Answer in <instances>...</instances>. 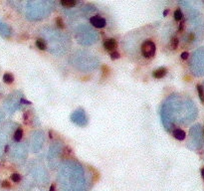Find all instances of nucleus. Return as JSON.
I'll return each mask as SVG.
<instances>
[{
	"label": "nucleus",
	"mask_w": 204,
	"mask_h": 191,
	"mask_svg": "<svg viewBox=\"0 0 204 191\" xmlns=\"http://www.w3.org/2000/svg\"><path fill=\"white\" fill-rule=\"evenodd\" d=\"M155 52H156V46L153 41L152 40H145L142 44V53L144 58L152 59L154 57Z\"/></svg>",
	"instance_id": "1"
},
{
	"label": "nucleus",
	"mask_w": 204,
	"mask_h": 191,
	"mask_svg": "<svg viewBox=\"0 0 204 191\" xmlns=\"http://www.w3.org/2000/svg\"><path fill=\"white\" fill-rule=\"evenodd\" d=\"M90 23H91L94 27L99 28V29L104 28V27L107 25L106 19L103 18V17H101V16H99V15H96V16L91 17V18H90Z\"/></svg>",
	"instance_id": "2"
},
{
	"label": "nucleus",
	"mask_w": 204,
	"mask_h": 191,
	"mask_svg": "<svg viewBox=\"0 0 204 191\" xmlns=\"http://www.w3.org/2000/svg\"><path fill=\"white\" fill-rule=\"evenodd\" d=\"M104 47L107 51L113 52L114 50H116V48L118 47V42H116V40L114 38H110V39H108V40L105 41Z\"/></svg>",
	"instance_id": "3"
},
{
	"label": "nucleus",
	"mask_w": 204,
	"mask_h": 191,
	"mask_svg": "<svg viewBox=\"0 0 204 191\" xmlns=\"http://www.w3.org/2000/svg\"><path fill=\"white\" fill-rule=\"evenodd\" d=\"M166 74H167V69L162 67V68H159V69H157V70H155L153 72L152 76H153L154 79H161V78H163Z\"/></svg>",
	"instance_id": "4"
},
{
	"label": "nucleus",
	"mask_w": 204,
	"mask_h": 191,
	"mask_svg": "<svg viewBox=\"0 0 204 191\" xmlns=\"http://www.w3.org/2000/svg\"><path fill=\"white\" fill-rule=\"evenodd\" d=\"M173 136L178 140H183L184 139H185L186 134H185V131L184 130H182L180 129H176V130H174V131H173Z\"/></svg>",
	"instance_id": "5"
},
{
	"label": "nucleus",
	"mask_w": 204,
	"mask_h": 191,
	"mask_svg": "<svg viewBox=\"0 0 204 191\" xmlns=\"http://www.w3.org/2000/svg\"><path fill=\"white\" fill-rule=\"evenodd\" d=\"M35 45H36V47L39 49V50H46V48H47L46 42L43 40V39H41V38L37 39L36 42H35Z\"/></svg>",
	"instance_id": "6"
},
{
	"label": "nucleus",
	"mask_w": 204,
	"mask_h": 191,
	"mask_svg": "<svg viewBox=\"0 0 204 191\" xmlns=\"http://www.w3.org/2000/svg\"><path fill=\"white\" fill-rule=\"evenodd\" d=\"M60 4L62 6H65V7H74L77 2L75 0H61Z\"/></svg>",
	"instance_id": "7"
},
{
	"label": "nucleus",
	"mask_w": 204,
	"mask_h": 191,
	"mask_svg": "<svg viewBox=\"0 0 204 191\" xmlns=\"http://www.w3.org/2000/svg\"><path fill=\"white\" fill-rule=\"evenodd\" d=\"M13 81H14V77L10 73H6V74L3 75V82L5 84H11V83H13Z\"/></svg>",
	"instance_id": "8"
},
{
	"label": "nucleus",
	"mask_w": 204,
	"mask_h": 191,
	"mask_svg": "<svg viewBox=\"0 0 204 191\" xmlns=\"http://www.w3.org/2000/svg\"><path fill=\"white\" fill-rule=\"evenodd\" d=\"M23 130L22 129H18L16 131H15V134H14V136H13V139H14V140L15 141H20L21 139H22V138H23Z\"/></svg>",
	"instance_id": "9"
},
{
	"label": "nucleus",
	"mask_w": 204,
	"mask_h": 191,
	"mask_svg": "<svg viewBox=\"0 0 204 191\" xmlns=\"http://www.w3.org/2000/svg\"><path fill=\"white\" fill-rule=\"evenodd\" d=\"M196 88H197V92H198L199 99H200V101L204 104V89H203V87H202L201 85H197Z\"/></svg>",
	"instance_id": "10"
},
{
	"label": "nucleus",
	"mask_w": 204,
	"mask_h": 191,
	"mask_svg": "<svg viewBox=\"0 0 204 191\" xmlns=\"http://www.w3.org/2000/svg\"><path fill=\"white\" fill-rule=\"evenodd\" d=\"M182 18H183V14H182L180 9L175 10V12H174V19H175L176 21H180V20H182Z\"/></svg>",
	"instance_id": "11"
},
{
	"label": "nucleus",
	"mask_w": 204,
	"mask_h": 191,
	"mask_svg": "<svg viewBox=\"0 0 204 191\" xmlns=\"http://www.w3.org/2000/svg\"><path fill=\"white\" fill-rule=\"evenodd\" d=\"M178 38H176V37H173L172 39H171V41H170V47H171V49H173V50H175V49H177V46H178Z\"/></svg>",
	"instance_id": "12"
},
{
	"label": "nucleus",
	"mask_w": 204,
	"mask_h": 191,
	"mask_svg": "<svg viewBox=\"0 0 204 191\" xmlns=\"http://www.w3.org/2000/svg\"><path fill=\"white\" fill-rule=\"evenodd\" d=\"M11 180L13 182H19V181L21 180V175L18 173H13L11 175Z\"/></svg>",
	"instance_id": "13"
},
{
	"label": "nucleus",
	"mask_w": 204,
	"mask_h": 191,
	"mask_svg": "<svg viewBox=\"0 0 204 191\" xmlns=\"http://www.w3.org/2000/svg\"><path fill=\"white\" fill-rule=\"evenodd\" d=\"M56 24L59 28H64V22H63L61 17H57L56 18Z\"/></svg>",
	"instance_id": "14"
},
{
	"label": "nucleus",
	"mask_w": 204,
	"mask_h": 191,
	"mask_svg": "<svg viewBox=\"0 0 204 191\" xmlns=\"http://www.w3.org/2000/svg\"><path fill=\"white\" fill-rule=\"evenodd\" d=\"M120 57V53L119 52H111V60H116V59H119Z\"/></svg>",
	"instance_id": "15"
},
{
	"label": "nucleus",
	"mask_w": 204,
	"mask_h": 191,
	"mask_svg": "<svg viewBox=\"0 0 204 191\" xmlns=\"http://www.w3.org/2000/svg\"><path fill=\"white\" fill-rule=\"evenodd\" d=\"M1 185H2V187H3V188H10V187H11L10 183H9L7 180H4Z\"/></svg>",
	"instance_id": "16"
},
{
	"label": "nucleus",
	"mask_w": 204,
	"mask_h": 191,
	"mask_svg": "<svg viewBox=\"0 0 204 191\" xmlns=\"http://www.w3.org/2000/svg\"><path fill=\"white\" fill-rule=\"evenodd\" d=\"M188 56H189V54H188L187 52H183V53L181 54V56H180V57H181L182 60H186V59L188 58Z\"/></svg>",
	"instance_id": "17"
},
{
	"label": "nucleus",
	"mask_w": 204,
	"mask_h": 191,
	"mask_svg": "<svg viewBox=\"0 0 204 191\" xmlns=\"http://www.w3.org/2000/svg\"><path fill=\"white\" fill-rule=\"evenodd\" d=\"M183 26H184V22L180 23V25H179V31H182L183 30Z\"/></svg>",
	"instance_id": "18"
},
{
	"label": "nucleus",
	"mask_w": 204,
	"mask_h": 191,
	"mask_svg": "<svg viewBox=\"0 0 204 191\" xmlns=\"http://www.w3.org/2000/svg\"><path fill=\"white\" fill-rule=\"evenodd\" d=\"M21 102H25L26 105H31V102H28V101H25V100H21Z\"/></svg>",
	"instance_id": "19"
},
{
	"label": "nucleus",
	"mask_w": 204,
	"mask_h": 191,
	"mask_svg": "<svg viewBox=\"0 0 204 191\" xmlns=\"http://www.w3.org/2000/svg\"><path fill=\"white\" fill-rule=\"evenodd\" d=\"M56 189H55V185L54 184H52L51 185V187H50V191H55Z\"/></svg>",
	"instance_id": "20"
},
{
	"label": "nucleus",
	"mask_w": 204,
	"mask_h": 191,
	"mask_svg": "<svg viewBox=\"0 0 204 191\" xmlns=\"http://www.w3.org/2000/svg\"><path fill=\"white\" fill-rule=\"evenodd\" d=\"M168 12H169L168 9H166V10H164V11H163V16H166L167 14H168Z\"/></svg>",
	"instance_id": "21"
},
{
	"label": "nucleus",
	"mask_w": 204,
	"mask_h": 191,
	"mask_svg": "<svg viewBox=\"0 0 204 191\" xmlns=\"http://www.w3.org/2000/svg\"><path fill=\"white\" fill-rule=\"evenodd\" d=\"M201 176H202V178H203V180H204V167L201 169Z\"/></svg>",
	"instance_id": "22"
}]
</instances>
